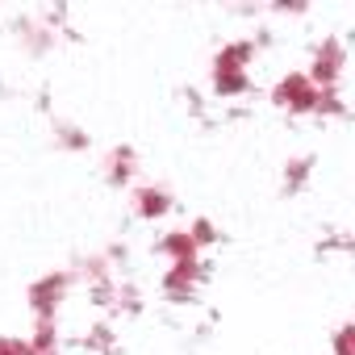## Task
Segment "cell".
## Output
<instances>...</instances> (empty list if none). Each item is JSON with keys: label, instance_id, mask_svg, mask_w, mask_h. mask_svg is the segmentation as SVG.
I'll return each instance as SVG.
<instances>
[{"label": "cell", "instance_id": "obj_5", "mask_svg": "<svg viewBox=\"0 0 355 355\" xmlns=\"http://www.w3.org/2000/svg\"><path fill=\"white\" fill-rule=\"evenodd\" d=\"M171 209V197H167V189H155V184H142L138 193H134V214L138 218H146V222H155V218H163Z\"/></svg>", "mask_w": 355, "mask_h": 355}, {"label": "cell", "instance_id": "obj_12", "mask_svg": "<svg viewBox=\"0 0 355 355\" xmlns=\"http://www.w3.org/2000/svg\"><path fill=\"white\" fill-rule=\"evenodd\" d=\"M334 355H355V326L351 322H343L334 330Z\"/></svg>", "mask_w": 355, "mask_h": 355}, {"label": "cell", "instance_id": "obj_1", "mask_svg": "<svg viewBox=\"0 0 355 355\" xmlns=\"http://www.w3.org/2000/svg\"><path fill=\"white\" fill-rule=\"evenodd\" d=\"M343 67H347V46H343L338 38H322V42L313 46V59H309L305 76H309L313 88H338Z\"/></svg>", "mask_w": 355, "mask_h": 355}, {"label": "cell", "instance_id": "obj_9", "mask_svg": "<svg viewBox=\"0 0 355 355\" xmlns=\"http://www.w3.org/2000/svg\"><path fill=\"white\" fill-rule=\"evenodd\" d=\"M251 55H255V46H251V42H230V46H222V51H218L214 71H247Z\"/></svg>", "mask_w": 355, "mask_h": 355}, {"label": "cell", "instance_id": "obj_8", "mask_svg": "<svg viewBox=\"0 0 355 355\" xmlns=\"http://www.w3.org/2000/svg\"><path fill=\"white\" fill-rule=\"evenodd\" d=\"M134 167H138L134 150H130V146H113V150H109V159H105V175H109V184H130Z\"/></svg>", "mask_w": 355, "mask_h": 355}, {"label": "cell", "instance_id": "obj_14", "mask_svg": "<svg viewBox=\"0 0 355 355\" xmlns=\"http://www.w3.org/2000/svg\"><path fill=\"white\" fill-rule=\"evenodd\" d=\"M288 167H293V171H288V175H284V180H288V184H293V189H297V184H301V180H305V175H309V159H293V163H288Z\"/></svg>", "mask_w": 355, "mask_h": 355}, {"label": "cell", "instance_id": "obj_7", "mask_svg": "<svg viewBox=\"0 0 355 355\" xmlns=\"http://www.w3.org/2000/svg\"><path fill=\"white\" fill-rule=\"evenodd\" d=\"M159 251H163L171 263H189V259H197V243L189 239V230H167V234L159 239Z\"/></svg>", "mask_w": 355, "mask_h": 355}, {"label": "cell", "instance_id": "obj_2", "mask_svg": "<svg viewBox=\"0 0 355 355\" xmlns=\"http://www.w3.org/2000/svg\"><path fill=\"white\" fill-rule=\"evenodd\" d=\"M272 101H276L280 109H288V113H313V109H318V88L309 84L305 71H288V76L276 80Z\"/></svg>", "mask_w": 355, "mask_h": 355}, {"label": "cell", "instance_id": "obj_15", "mask_svg": "<svg viewBox=\"0 0 355 355\" xmlns=\"http://www.w3.org/2000/svg\"><path fill=\"white\" fill-rule=\"evenodd\" d=\"M59 142H63V146H84L88 138H84L76 125H59Z\"/></svg>", "mask_w": 355, "mask_h": 355}, {"label": "cell", "instance_id": "obj_11", "mask_svg": "<svg viewBox=\"0 0 355 355\" xmlns=\"http://www.w3.org/2000/svg\"><path fill=\"white\" fill-rule=\"evenodd\" d=\"M184 230H189V239L197 243V251H201V247H209V243L218 239V234H214V222H205V218H197V222H193V226H184Z\"/></svg>", "mask_w": 355, "mask_h": 355}, {"label": "cell", "instance_id": "obj_4", "mask_svg": "<svg viewBox=\"0 0 355 355\" xmlns=\"http://www.w3.org/2000/svg\"><path fill=\"white\" fill-rule=\"evenodd\" d=\"M197 280H201V263H197V259H189V263H171L167 276H163V293H167L171 301H189V293L197 288Z\"/></svg>", "mask_w": 355, "mask_h": 355}, {"label": "cell", "instance_id": "obj_13", "mask_svg": "<svg viewBox=\"0 0 355 355\" xmlns=\"http://www.w3.org/2000/svg\"><path fill=\"white\" fill-rule=\"evenodd\" d=\"M0 355H30V343L21 334H5L0 338Z\"/></svg>", "mask_w": 355, "mask_h": 355}, {"label": "cell", "instance_id": "obj_10", "mask_svg": "<svg viewBox=\"0 0 355 355\" xmlns=\"http://www.w3.org/2000/svg\"><path fill=\"white\" fill-rule=\"evenodd\" d=\"M247 84H251L247 71H214V88L222 96H239V92H247Z\"/></svg>", "mask_w": 355, "mask_h": 355}, {"label": "cell", "instance_id": "obj_6", "mask_svg": "<svg viewBox=\"0 0 355 355\" xmlns=\"http://www.w3.org/2000/svg\"><path fill=\"white\" fill-rule=\"evenodd\" d=\"M30 355H55L59 351V326L55 318H34V334H26Z\"/></svg>", "mask_w": 355, "mask_h": 355}, {"label": "cell", "instance_id": "obj_3", "mask_svg": "<svg viewBox=\"0 0 355 355\" xmlns=\"http://www.w3.org/2000/svg\"><path fill=\"white\" fill-rule=\"evenodd\" d=\"M67 272H46L42 280H34L30 284V309H34V318H55L59 313V301L67 297Z\"/></svg>", "mask_w": 355, "mask_h": 355}]
</instances>
